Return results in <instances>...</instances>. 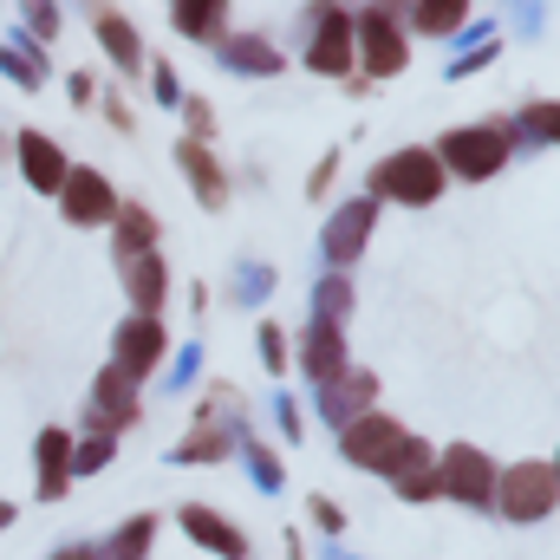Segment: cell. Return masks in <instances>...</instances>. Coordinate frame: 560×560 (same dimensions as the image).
<instances>
[{"label": "cell", "mask_w": 560, "mask_h": 560, "mask_svg": "<svg viewBox=\"0 0 560 560\" xmlns=\"http://www.w3.org/2000/svg\"><path fill=\"white\" fill-rule=\"evenodd\" d=\"M346 456L352 463H365V469H378V476H398L405 463H418V456H430L418 436L405 430V423H392V418H352L346 423Z\"/></svg>", "instance_id": "obj_1"}, {"label": "cell", "mask_w": 560, "mask_h": 560, "mask_svg": "<svg viewBox=\"0 0 560 560\" xmlns=\"http://www.w3.org/2000/svg\"><path fill=\"white\" fill-rule=\"evenodd\" d=\"M372 189L392 196V202H436V189H443V163H436L430 150H398V156L378 163Z\"/></svg>", "instance_id": "obj_2"}, {"label": "cell", "mask_w": 560, "mask_h": 560, "mask_svg": "<svg viewBox=\"0 0 560 560\" xmlns=\"http://www.w3.org/2000/svg\"><path fill=\"white\" fill-rule=\"evenodd\" d=\"M495 495H502V515H509V522H541V515H555V463H515V469L495 482Z\"/></svg>", "instance_id": "obj_3"}, {"label": "cell", "mask_w": 560, "mask_h": 560, "mask_svg": "<svg viewBox=\"0 0 560 560\" xmlns=\"http://www.w3.org/2000/svg\"><path fill=\"white\" fill-rule=\"evenodd\" d=\"M436 163H450L456 176H495V170L509 163V138L489 131V125H476V131H450Z\"/></svg>", "instance_id": "obj_4"}, {"label": "cell", "mask_w": 560, "mask_h": 560, "mask_svg": "<svg viewBox=\"0 0 560 560\" xmlns=\"http://www.w3.org/2000/svg\"><path fill=\"white\" fill-rule=\"evenodd\" d=\"M436 489L443 495H456V502H489L495 495V469H489V456L482 450H450L443 456V469H436Z\"/></svg>", "instance_id": "obj_5"}, {"label": "cell", "mask_w": 560, "mask_h": 560, "mask_svg": "<svg viewBox=\"0 0 560 560\" xmlns=\"http://www.w3.org/2000/svg\"><path fill=\"white\" fill-rule=\"evenodd\" d=\"M59 196H66V215H72L79 229H92V222H112V215H118V196H112V183H105L98 170H66Z\"/></svg>", "instance_id": "obj_6"}, {"label": "cell", "mask_w": 560, "mask_h": 560, "mask_svg": "<svg viewBox=\"0 0 560 560\" xmlns=\"http://www.w3.org/2000/svg\"><path fill=\"white\" fill-rule=\"evenodd\" d=\"M163 326H156V313H138V319H125L118 326V372L125 378H143V372H156V359H163Z\"/></svg>", "instance_id": "obj_7"}, {"label": "cell", "mask_w": 560, "mask_h": 560, "mask_svg": "<svg viewBox=\"0 0 560 560\" xmlns=\"http://www.w3.org/2000/svg\"><path fill=\"white\" fill-rule=\"evenodd\" d=\"M352 39H359V59L372 66V79H392V72H405V39H398V26H392L385 13H365Z\"/></svg>", "instance_id": "obj_8"}, {"label": "cell", "mask_w": 560, "mask_h": 560, "mask_svg": "<svg viewBox=\"0 0 560 560\" xmlns=\"http://www.w3.org/2000/svg\"><path fill=\"white\" fill-rule=\"evenodd\" d=\"M313 72H346L352 66V20L339 7H319V33H313Z\"/></svg>", "instance_id": "obj_9"}, {"label": "cell", "mask_w": 560, "mask_h": 560, "mask_svg": "<svg viewBox=\"0 0 560 560\" xmlns=\"http://www.w3.org/2000/svg\"><path fill=\"white\" fill-rule=\"evenodd\" d=\"M125 287H131V300H138L143 313H156L163 306V255L125 248Z\"/></svg>", "instance_id": "obj_10"}, {"label": "cell", "mask_w": 560, "mask_h": 560, "mask_svg": "<svg viewBox=\"0 0 560 560\" xmlns=\"http://www.w3.org/2000/svg\"><path fill=\"white\" fill-rule=\"evenodd\" d=\"M20 170H26V183H33V189H46V196L66 183V156L39 138V131H26V138H20Z\"/></svg>", "instance_id": "obj_11"}, {"label": "cell", "mask_w": 560, "mask_h": 560, "mask_svg": "<svg viewBox=\"0 0 560 560\" xmlns=\"http://www.w3.org/2000/svg\"><path fill=\"white\" fill-rule=\"evenodd\" d=\"M306 372H313L319 385L346 378V352H339V326H332V319H313V332H306Z\"/></svg>", "instance_id": "obj_12"}, {"label": "cell", "mask_w": 560, "mask_h": 560, "mask_svg": "<svg viewBox=\"0 0 560 560\" xmlns=\"http://www.w3.org/2000/svg\"><path fill=\"white\" fill-rule=\"evenodd\" d=\"M72 476V436L66 430H39V495L52 502Z\"/></svg>", "instance_id": "obj_13"}, {"label": "cell", "mask_w": 560, "mask_h": 560, "mask_svg": "<svg viewBox=\"0 0 560 560\" xmlns=\"http://www.w3.org/2000/svg\"><path fill=\"white\" fill-rule=\"evenodd\" d=\"M176 156H183V170H189V183H196V196L209 202V209H222L229 202V183H222V170H215V156L202 150V143H176Z\"/></svg>", "instance_id": "obj_14"}, {"label": "cell", "mask_w": 560, "mask_h": 560, "mask_svg": "<svg viewBox=\"0 0 560 560\" xmlns=\"http://www.w3.org/2000/svg\"><path fill=\"white\" fill-rule=\"evenodd\" d=\"M365 235H372V202H352V209L326 229V255H332V261H352V255L365 248Z\"/></svg>", "instance_id": "obj_15"}, {"label": "cell", "mask_w": 560, "mask_h": 560, "mask_svg": "<svg viewBox=\"0 0 560 560\" xmlns=\"http://www.w3.org/2000/svg\"><path fill=\"white\" fill-rule=\"evenodd\" d=\"M183 528H189V535H196L202 548H215V555H229V560L248 555V541H242V535H235L229 522H215L209 509H183Z\"/></svg>", "instance_id": "obj_16"}, {"label": "cell", "mask_w": 560, "mask_h": 560, "mask_svg": "<svg viewBox=\"0 0 560 560\" xmlns=\"http://www.w3.org/2000/svg\"><path fill=\"white\" fill-rule=\"evenodd\" d=\"M131 385H138V378H125L118 365L98 378V423H112V430H118V423L138 418V405H131Z\"/></svg>", "instance_id": "obj_17"}, {"label": "cell", "mask_w": 560, "mask_h": 560, "mask_svg": "<svg viewBox=\"0 0 560 560\" xmlns=\"http://www.w3.org/2000/svg\"><path fill=\"white\" fill-rule=\"evenodd\" d=\"M98 39L112 46V59H118V66H138V33H131V20H118V13H98Z\"/></svg>", "instance_id": "obj_18"}, {"label": "cell", "mask_w": 560, "mask_h": 560, "mask_svg": "<svg viewBox=\"0 0 560 560\" xmlns=\"http://www.w3.org/2000/svg\"><path fill=\"white\" fill-rule=\"evenodd\" d=\"M469 13V0H418V26L423 33H456Z\"/></svg>", "instance_id": "obj_19"}, {"label": "cell", "mask_w": 560, "mask_h": 560, "mask_svg": "<svg viewBox=\"0 0 560 560\" xmlns=\"http://www.w3.org/2000/svg\"><path fill=\"white\" fill-rule=\"evenodd\" d=\"M372 392H378L372 378H346V385H332V398H326V405H332V418H339V423H352V418H359V405H372Z\"/></svg>", "instance_id": "obj_20"}, {"label": "cell", "mask_w": 560, "mask_h": 560, "mask_svg": "<svg viewBox=\"0 0 560 560\" xmlns=\"http://www.w3.org/2000/svg\"><path fill=\"white\" fill-rule=\"evenodd\" d=\"M222 450H229V430H222V423H202V430L176 450V463H209V456H222Z\"/></svg>", "instance_id": "obj_21"}, {"label": "cell", "mask_w": 560, "mask_h": 560, "mask_svg": "<svg viewBox=\"0 0 560 560\" xmlns=\"http://www.w3.org/2000/svg\"><path fill=\"white\" fill-rule=\"evenodd\" d=\"M392 482H398V495H405V502H423V495H436V469H430V456L405 463V469H398Z\"/></svg>", "instance_id": "obj_22"}, {"label": "cell", "mask_w": 560, "mask_h": 560, "mask_svg": "<svg viewBox=\"0 0 560 560\" xmlns=\"http://www.w3.org/2000/svg\"><path fill=\"white\" fill-rule=\"evenodd\" d=\"M222 20V0H176V26L183 33H215Z\"/></svg>", "instance_id": "obj_23"}, {"label": "cell", "mask_w": 560, "mask_h": 560, "mask_svg": "<svg viewBox=\"0 0 560 560\" xmlns=\"http://www.w3.org/2000/svg\"><path fill=\"white\" fill-rule=\"evenodd\" d=\"M150 535H156V522H150V515H138V522L112 541V560H143V555H150Z\"/></svg>", "instance_id": "obj_24"}, {"label": "cell", "mask_w": 560, "mask_h": 560, "mask_svg": "<svg viewBox=\"0 0 560 560\" xmlns=\"http://www.w3.org/2000/svg\"><path fill=\"white\" fill-rule=\"evenodd\" d=\"M118 222H125V248H150V242H156V222H150L143 209H125V202H118Z\"/></svg>", "instance_id": "obj_25"}, {"label": "cell", "mask_w": 560, "mask_h": 560, "mask_svg": "<svg viewBox=\"0 0 560 560\" xmlns=\"http://www.w3.org/2000/svg\"><path fill=\"white\" fill-rule=\"evenodd\" d=\"M72 456H79L72 469H105V463H112V436H92V443H85V450H72Z\"/></svg>", "instance_id": "obj_26"}, {"label": "cell", "mask_w": 560, "mask_h": 560, "mask_svg": "<svg viewBox=\"0 0 560 560\" xmlns=\"http://www.w3.org/2000/svg\"><path fill=\"white\" fill-rule=\"evenodd\" d=\"M261 352H268V372L287 365V359H280V332H275V326H261Z\"/></svg>", "instance_id": "obj_27"}, {"label": "cell", "mask_w": 560, "mask_h": 560, "mask_svg": "<svg viewBox=\"0 0 560 560\" xmlns=\"http://www.w3.org/2000/svg\"><path fill=\"white\" fill-rule=\"evenodd\" d=\"M26 7H33V26H39V33H52V26H59V20H52V7H46V0H26Z\"/></svg>", "instance_id": "obj_28"}, {"label": "cell", "mask_w": 560, "mask_h": 560, "mask_svg": "<svg viewBox=\"0 0 560 560\" xmlns=\"http://www.w3.org/2000/svg\"><path fill=\"white\" fill-rule=\"evenodd\" d=\"M7 522H13V502H0V528H7Z\"/></svg>", "instance_id": "obj_29"}, {"label": "cell", "mask_w": 560, "mask_h": 560, "mask_svg": "<svg viewBox=\"0 0 560 560\" xmlns=\"http://www.w3.org/2000/svg\"><path fill=\"white\" fill-rule=\"evenodd\" d=\"M59 560H92V555H79V548H72V555H59Z\"/></svg>", "instance_id": "obj_30"}]
</instances>
